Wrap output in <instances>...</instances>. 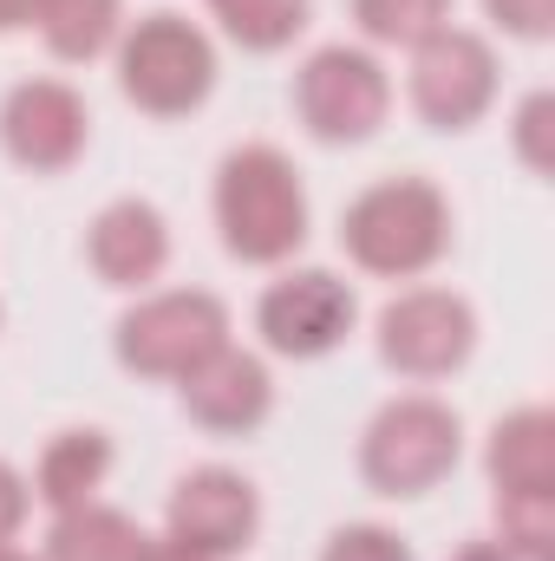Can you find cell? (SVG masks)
Returning <instances> with one entry per match:
<instances>
[{
  "label": "cell",
  "mask_w": 555,
  "mask_h": 561,
  "mask_svg": "<svg viewBox=\"0 0 555 561\" xmlns=\"http://www.w3.org/2000/svg\"><path fill=\"white\" fill-rule=\"evenodd\" d=\"M484 20H490L503 39L543 46V39L555 33V0H484Z\"/></svg>",
  "instance_id": "22"
},
{
  "label": "cell",
  "mask_w": 555,
  "mask_h": 561,
  "mask_svg": "<svg viewBox=\"0 0 555 561\" xmlns=\"http://www.w3.org/2000/svg\"><path fill=\"white\" fill-rule=\"evenodd\" d=\"M203 13L216 20V33L242 53H287L307 20H314V0H203Z\"/></svg>",
  "instance_id": "18"
},
{
  "label": "cell",
  "mask_w": 555,
  "mask_h": 561,
  "mask_svg": "<svg viewBox=\"0 0 555 561\" xmlns=\"http://www.w3.org/2000/svg\"><path fill=\"white\" fill-rule=\"evenodd\" d=\"M0 327H7V300H0Z\"/></svg>",
  "instance_id": "28"
},
{
  "label": "cell",
  "mask_w": 555,
  "mask_h": 561,
  "mask_svg": "<svg viewBox=\"0 0 555 561\" xmlns=\"http://www.w3.org/2000/svg\"><path fill=\"white\" fill-rule=\"evenodd\" d=\"M163 542H177L196 561H236L262 536V490L236 463H196L163 496Z\"/></svg>",
  "instance_id": "10"
},
{
  "label": "cell",
  "mask_w": 555,
  "mask_h": 561,
  "mask_svg": "<svg viewBox=\"0 0 555 561\" xmlns=\"http://www.w3.org/2000/svg\"><path fill=\"white\" fill-rule=\"evenodd\" d=\"M177 405H183V419L196 424V431H209V437H249L275 412V373H269L262 353H249V346L229 340L196 373L177 379Z\"/></svg>",
  "instance_id": "12"
},
{
  "label": "cell",
  "mask_w": 555,
  "mask_h": 561,
  "mask_svg": "<svg viewBox=\"0 0 555 561\" xmlns=\"http://www.w3.org/2000/svg\"><path fill=\"white\" fill-rule=\"evenodd\" d=\"M209 222H216V242H223L229 262L287 268L307 249V229H314V203H307L301 163L269 138L223 150V163L209 176Z\"/></svg>",
  "instance_id": "1"
},
{
  "label": "cell",
  "mask_w": 555,
  "mask_h": 561,
  "mask_svg": "<svg viewBox=\"0 0 555 561\" xmlns=\"http://www.w3.org/2000/svg\"><path fill=\"white\" fill-rule=\"evenodd\" d=\"M360 483L386 503H412V496H431L438 483H451V470L464 463V419L451 399L438 392H393L366 431H360Z\"/></svg>",
  "instance_id": "4"
},
{
  "label": "cell",
  "mask_w": 555,
  "mask_h": 561,
  "mask_svg": "<svg viewBox=\"0 0 555 561\" xmlns=\"http://www.w3.org/2000/svg\"><path fill=\"white\" fill-rule=\"evenodd\" d=\"M150 549V529H144L132 510L118 503H79V510H59L46 523V561H144Z\"/></svg>",
  "instance_id": "16"
},
{
  "label": "cell",
  "mask_w": 555,
  "mask_h": 561,
  "mask_svg": "<svg viewBox=\"0 0 555 561\" xmlns=\"http://www.w3.org/2000/svg\"><path fill=\"white\" fill-rule=\"evenodd\" d=\"M229 340H236V313L216 287H144L112 320V359L150 386H177Z\"/></svg>",
  "instance_id": "6"
},
{
  "label": "cell",
  "mask_w": 555,
  "mask_h": 561,
  "mask_svg": "<svg viewBox=\"0 0 555 561\" xmlns=\"http://www.w3.org/2000/svg\"><path fill=\"white\" fill-rule=\"evenodd\" d=\"M0 561H46V556H39V549H20V542H7V549H0Z\"/></svg>",
  "instance_id": "27"
},
{
  "label": "cell",
  "mask_w": 555,
  "mask_h": 561,
  "mask_svg": "<svg viewBox=\"0 0 555 561\" xmlns=\"http://www.w3.org/2000/svg\"><path fill=\"white\" fill-rule=\"evenodd\" d=\"M497 92H503V59H497V39L477 33V26L451 20L424 46L406 53V105L438 138L477 131L497 112Z\"/></svg>",
  "instance_id": "8"
},
{
  "label": "cell",
  "mask_w": 555,
  "mask_h": 561,
  "mask_svg": "<svg viewBox=\"0 0 555 561\" xmlns=\"http://www.w3.org/2000/svg\"><path fill=\"white\" fill-rule=\"evenodd\" d=\"M510 144H517V157H523V170L530 176H550L555 163V92H523L517 99V112H510Z\"/></svg>",
  "instance_id": "20"
},
{
  "label": "cell",
  "mask_w": 555,
  "mask_h": 561,
  "mask_svg": "<svg viewBox=\"0 0 555 561\" xmlns=\"http://www.w3.org/2000/svg\"><path fill=\"white\" fill-rule=\"evenodd\" d=\"M144 561H196V556H183L177 542H163V536H150V549H144Z\"/></svg>",
  "instance_id": "26"
},
{
  "label": "cell",
  "mask_w": 555,
  "mask_h": 561,
  "mask_svg": "<svg viewBox=\"0 0 555 561\" xmlns=\"http://www.w3.org/2000/svg\"><path fill=\"white\" fill-rule=\"evenodd\" d=\"M86 268L112 294H144L170 268V216L150 196H112L86 222Z\"/></svg>",
  "instance_id": "13"
},
{
  "label": "cell",
  "mask_w": 555,
  "mask_h": 561,
  "mask_svg": "<svg viewBox=\"0 0 555 561\" xmlns=\"http://www.w3.org/2000/svg\"><path fill=\"white\" fill-rule=\"evenodd\" d=\"M477 333H484V320H477L471 294H457L444 280H406L373 313V353L406 386H438V379L464 373L477 353Z\"/></svg>",
  "instance_id": "7"
},
{
  "label": "cell",
  "mask_w": 555,
  "mask_h": 561,
  "mask_svg": "<svg viewBox=\"0 0 555 561\" xmlns=\"http://www.w3.org/2000/svg\"><path fill=\"white\" fill-rule=\"evenodd\" d=\"M484 477L490 496H555V412L517 405L484 437Z\"/></svg>",
  "instance_id": "15"
},
{
  "label": "cell",
  "mask_w": 555,
  "mask_h": 561,
  "mask_svg": "<svg viewBox=\"0 0 555 561\" xmlns=\"http://www.w3.org/2000/svg\"><path fill=\"white\" fill-rule=\"evenodd\" d=\"M314 561H418V549L393 523H340V529H327Z\"/></svg>",
  "instance_id": "21"
},
{
  "label": "cell",
  "mask_w": 555,
  "mask_h": 561,
  "mask_svg": "<svg viewBox=\"0 0 555 561\" xmlns=\"http://www.w3.org/2000/svg\"><path fill=\"white\" fill-rule=\"evenodd\" d=\"M112 79H118V99L138 112V118H190L209 105L216 79H223V53H216V33L177 7H150L125 26V39L112 46Z\"/></svg>",
  "instance_id": "3"
},
{
  "label": "cell",
  "mask_w": 555,
  "mask_h": 561,
  "mask_svg": "<svg viewBox=\"0 0 555 561\" xmlns=\"http://www.w3.org/2000/svg\"><path fill=\"white\" fill-rule=\"evenodd\" d=\"M46 7H53V0H0V39H7V33H33Z\"/></svg>",
  "instance_id": "24"
},
{
  "label": "cell",
  "mask_w": 555,
  "mask_h": 561,
  "mask_svg": "<svg viewBox=\"0 0 555 561\" xmlns=\"http://www.w3.org/2000/svg\"><path fill=\"white\" fill-rule=\"evenodd\" d=\"M451 561H517V556H510L497 536H471L464 549H451Z\"/></svg>",
  "instance_id": "25"
},
{
  "label": "cell",
  "mask_w": 555,
  "mask_h": 561,
  "mask_svg": "<svg viewBox=\"0 0 555 561\" xmlns=\"http://www.w3.org/2000/svg\"><path fill=\"white\" fill-rule=\"evenodd\" d=\"M353 327H360V294H353V280L333 275V268L287 262L256 294V340H262V353L294 359V366L340 353L353 340Z\"/></svg>",
  "instance_id": "9"
},
{
  "label": "cell",
  "mask_w": 555,
  "mask_h": 561,
  "mask_svg": "<svg viewBox=\"0 0 555 561\" xmlns=\"http://www.w3.org/2000/svg\"><path fill=\"white\" fill-rule=\"evenodd\" d=\"M26 516H33V483H26L20 463L0 457V549L26 536Z\"/></svg>",
  "instance_id": "23"
},
{
  "label": "cell",
  "mask_w": 555,
  "mask_h": 561,
  "mask_svg": "<svg viewBox=\"0 0 555 561\" xmlns=\"http://www.w3.org/2000/svg\"><path fill=\"white\" fill-rule=\"evenodd\" d=\"M360 46L373 53H412L438 26L457 20V0H347Z\"/></svg>",
  "instance_id": "19"
},
{
  "label": "cell",
  "mask_w": 555,
  "mask_h": 561,
  "mask_svg": "<svg viewBox=\"0 0 555 561\" xmlns=\"http://www.w3.org/2000/svg\"><path fill=\"white\" fill-rule=\"evenodd\" d=\"M92 150V105L72 79L33 72L0 92V157L26 176H66Z\"/></svg>",
  "instance_id": "11"
},
{
  "label": "cell",
  "mask_w": 555,
  "mask_h": 561,
  "mask_svg": "<svg viewBox=\"0 0 555 561\" xmlns=\"http://www.w3.org/2000/svg\"><path fill=\"white\" fill-rule=\"evenodd\" d=\"M451 242H457V209L424 170L373 176L340 209V255L366 280H393V287L424 280L451 255Z\"/></svg>",
  "instance_id": "2"
},
{
  "label": "cell",
  "mask_w": 555,
  "mask_h": 561,
  "mask_svg": "<svg viewBox=\"0 0 555 561\" xmlns=\"http://www.w3.org/2000/svg\"><path fill=\"white\" fill-rule=\"evenodd\" d=\"M125 26H132L125 0H53L33 33L59 66H92V59H112Z\"/></svg>",
  "instance_id": "17"
},
{
  "label": "cell",
  "mask_w": 555,
  "mask_h": 561,
  "mask_svg": "<svg viewBox=\"0 0 555 561\" xmlns=\"http://www.w3.org/2000/svg\"><path fill=\"white\" fill-rule=\"evenodd\" d=\"M112 463H118V444H112L105 424H66V431H53V437L39 444V457H33V477H26V483H33V503H39L46 516L79 510V503H99Z\"/></svg>",
  "instance_id": "14"
},
{
  "label": "cell",
  "mask_w": 555,
  "mask_h": 561,
  "mask_svg": "<svg viewBox=\"0 0 555 561\" xmlns=\"http://www.w3.org/2000/svg\"><path fill=\"white\" fill-rule=\"evenodd\" d=\"M393 105H399V85L386 72V59L360 39H327L314 46L294 79H287V112L294 125L327 150H360L393 125Z\"/></svg>",
  "instance_id": "5"
}]
</instances>
